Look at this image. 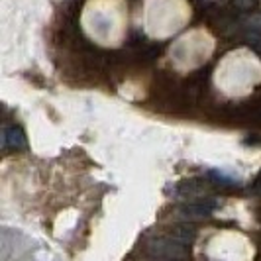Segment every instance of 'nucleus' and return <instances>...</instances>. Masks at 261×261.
<instances>
[{
    "label": "nucleus",
    "instance_id": "nucleus-4",
    "mask_svg": "<svg viewBox=\"0 0 261 261\" xmlns=\"http://www.w3.org/2000/svg\"><path fill=\"white\" fill-rule=\"evenodd\" d=\"M214 51V39L206 32L196 30L189 36H183L171 47V59L175 61L177 69H196L198 65L206 63Z\"/></svg>",
    "mask_w": 261,
    "mask_h": 261
},
{
    "label": "nucleus",
    "instance_id": "nucleus-1",
    "mask_svg": "<svg viewBox=\"0 0 261 261\" xmlns=\"http://www.w3.org/2000/svg\"><path fill=\"white\" fill-rule=\"evenodd\" d=\"M81 22L92 41L105 47H116L126 36L128 6L124 0H89Z\"/></svg>",
    "mask_w": 261,
    "mask_h": 261
},
{
    "label": "nucleus",
    "instance_id": "nucleus-2",
    "mask_svg": "<svg viewBox=\"0 0 261 261\" xmlns=\"http://www.w3.org/2000/svg\"><path fill=\"white\" fill-rule=\"evenodd\" d=\"M214 83L228 96L248 94L257 83H261L259 59L248 49L228 53L216 67Z\"/></svg>",
    "mask_w": 261,
    "mask_h": 261
},
{
    "label": "nucleus",
    "instance_id": "nucleus-3",
    "mask_svg": "<svg viewBox=\"0 0 261 261\" xmlns=\"http://www.w3.org/2000/svg\"><path fill=\"white\" fill-rule=\"evenodd\" d=\"M191 20L187 0H144V32L153 39H165L181 32Z\"/></svg>",
    "mask_w": 261,
    "mask_h": 261
}]
</instances>
